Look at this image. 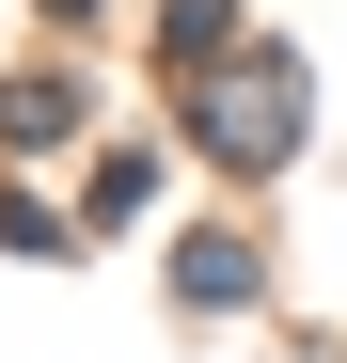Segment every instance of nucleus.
I'll use <instances>...</instances> for the list:
<instances>
[{"instance_id":"nucleus-1","label":"nucleus","mask_w":347,"mask_h":363,"mask_svg":"<svg viewBox=\"0 0 347 363\" xmlns=\"http://www.w3.org/2000/svg\"><path fill=\"white\" fill-rule=\"evenodd\" d=\"M205 143L237 158V174H268L284 143H300V79H284V64H253V79H205Z\"/></svg>"}]
</instances>
